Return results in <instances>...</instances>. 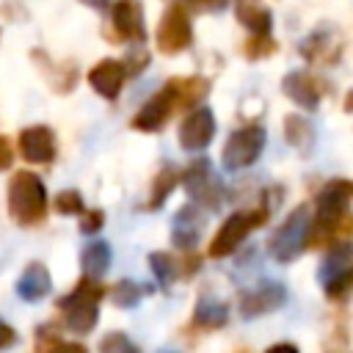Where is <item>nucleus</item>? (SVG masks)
I'll use <instances>...</instances> for the list:
<instances>
[{
    "mask_svg": "<svg viewBox=\"0 0 353 353\" xmlns=\"http://www.w3.org/2000/svg\"><path fill=\"white\" fill-rule=\"evenodd\" d=\"M182 182H185V190H188V196L193 199V204H199L201 210H218V207L223 204V196H226V193H223L221 179L212 174L210 160H204V157L193 160V163L185 168Z\"/></svg>",
    "mask_w": 353,
    "mask_h": 353,
    "instance_id": "nucleus-8",
    "label": "nucleus"
},
{
    "mask_svg": "<svg viewBox=\"0 0 353 353\" xmlns=\"http://www.w3.org/2000/svg\"><path fill=\"white\" fill-rule=\"evenodd\" d=\"M215 138V116L210 108L196 105L179 124V146L185 152H201Z\"/></svg>",
    "mask_w": 353,
    "mask_h": 353,
    "instance_id": "nucleus-11",
    "label": "nucleus"
},
{
    "mask_svg": "<svg viewBox=\"0 0 353 353\" xmlns=\"http://www.w3.org/2000/svg\"><path fill=\"white\" fill-rule=\"evenodd\" d=\"M149 268H152V273H154L160 287H171L176 281V276H182L179 262L165 251H152L149 254Z\"/></svg>",
    "mask_w": 353,
    "mask_h": 353,
    "instance_id": "nucleus-24",
    "label": "nucleus"
},
{
    "mask_svg": "<svg viewBox=\"0 0 353 353\" xmlns=\"http://www.w3.org/2000/svg\"><path fill=\"white\" fill-rule=\"evenodd\" d=\"M168 353H174V350H168Z\"/></svg>",
    "mask_w": 353,
    "mask_h": 353,
    "instance_id": "nucleus-39",
    "label": "nucleus"
},
{
    "mask_svg": "<svg viewBox=\"0 0 353 353\" xmlns=\"http://www.w3.org/2000/svg\"><path fill=\"white\" fill-rule=\"evenodd\" d=\"M284 138L292 149H298L301 154H309L312 146H314V127L309 119L298 116V113H290L284 119Z\"/></svg>",
    "mask_w": 353,
    "mask_h": 353,
    "instance_id": "nucleus-21",
    "label": "nucleus"
},
{
    "mask_svg": "<svg viewBox=\"0 0 353 353\" xmlns=\"http://www.w3.org/2000/svg\"><path fill=\"white\" fill-rule=\"evenodd\" d=\"M240 353H245V350H240Z\"/></svg>",
    "mask_w": 353,
    "mask_h": 353,
    "instance_id": "nucleus-40",
    "label": "nucleus"
},
{
    "mask_svg": "<svg viewBox=\"0 0 353 353\" xmlns=\"http://www.w3.org/2000/svg\"><path fill=\"white\" fill-rule=\"evenodd\" d=\"M85 6H91V8H97V11H105L108 6H110V0H83Z\"/></svg>",
    "mask_w": 353,
    "mask_h": 353,
    "instance_id": "nucleus-37",
    "label": "nucleus"
},
{
    "mask_svg": "<svg viewBox=\"0 0 353 353\" xmlns=\"http://www.w3.org/2000/svg\"><path fill=\"white\" fill-rule=\"evenodd\" d=\"M105 295V287L97 276H83L69 295L58 301L61 320L74 334H91L99 320V301Z\"/></svg>",
    "mask_w": 353,
    "mask_h": 353,
    "instance_id": "nucleus-4",
    "label": "nucleus"
},
{
    "mask_svg": "<svg viewBox=\"0 0 353 353\" xmlns=\"http://www.w3.org/2000/svg\"><path fill=\"white\" fill-rule=\"evenodd\" d=\"M188 3H193L196 8H204V11H221L229 0H188Z\"/></svg>",
    "mask_w": 353,
    "mask_h": 353,
    "instance_id": "nucleus-35",
    "label": "nucleus"
},
{
    "mask_svg": "<svg viewBox=\"0 0 353 353\" xmlns=\"http://www.w3.org/2000/svg\"><path fill=\"white\" fill-rule=\"evenodd\" d=\"M190 323H193V328H201V331L223 328L229 323V306L218 298H199Z\"/></svg>",
    "mask_w": 353,
    "mask_h": 353,
    "instance_id": "nucleus-20",
    "label": "nucleus"
},
{
    "mask_svg": "<svg viewBox=\"0 0 353 353\" xmlns=\"http://www.w3.org/2000/svg\"><path fill=\"white\" fill-rule=\"evenodd\" d=\"M50 287H52V279H50V270L41 262H30L22 270V276L17 279V295L28 303H36V301L47 298Z\"/></svg>",
    "mask_w": 353,
    "mask_h": 353,
    "instance_id": "nucleus-17",
    "label": "nucleus"
},
{
    "mask_svg": "<svg viewBox=\"0 0 353 353\" xmlns=\"http://www.w3.org/2000/svg\"><path fill=\"white\" fill-rule=\"evenodd\" d=\"M353 199V182L331 179L317 196V212L309 223L306 248H331L339 243H350L353 237V212H347V201Z\"/></svg>",
    "mask_w": 353,
    "mask_h": 353,
    "instance_id": "nucleus-1",
    "label": "nucleus"
},
{
    "mask_svg": "<svg viewBox=\"0 0 353 353\" xmlns=\"http://www.w3.org/2000/svg\"><path fill=\"white\" fill-rule=\"evenodd\" d=\"M284 303H287V287L281 281H262V284H256L240 295L237 309L245 320H251V317L270 314V312L281 309Z\"/></svg>",
    "mask_w": 353,
    "mask_h": 353,
    "instance_id": "nucleus-10",
    "label": "nucleus"
},
{
    "mask_svg": "<svg viewBox=\"0 0 353 353\" xmlns=\"http://www.w3.org/2000/svg\"><path fill=\"white\" fill-rule=\"evenodd\" d=\"M41 353H85V347L83 345H74V342H52L47 350H41Z\"/></svg>",
    "mask_w": 353,
    "mask_h": 353,
    "instance_id": "nucleus-33",
    "label": "nucleus"
},
{
    "mask_svg": "<svg viewBox=\"0 0 353 353\" xmlns=\"http://www.w3.org/2000/svg\"><path fill=\"white\" fill-rule=\"evenodd\" d=\"M273 204H279V199H276V201H273V199H265L256 210L232 212V215L221 223V229L215 232V237L210 240L207 254H210L212 259H221V256H229L232 251H237V248H240V243H243L254 229H259V226L270 218Z\"/></svg>",
    "mask_w": 353,
    "mask_h": 353,
    "instance_id": "nucleus-5",
    "label": "nucleus"
},
{
    "mask_svg": "<svg viewBox=\"0 0 353 353\" xmlns=\"http://www.w3.org/2000/svg\"><path fill=\"white\" fill-rule=\"evenodd\" d=\"M149 292H152L149 284H138V281H130V279H124V281H119V284L110 287V298H113V303L121 306V309L138 306V301H141L143 295H149Z\"/></svg>",
    "mask_w": 353,
    "mask_h": 353,
    "instance_id": "nucleus-25",
    "label": "nucleus"
},
{
    "mask_svg": "<svg viewBox=\"0 0 353 353\" xmlns=\"http://www.w3.org/2000/svg\"><path fill=\"white\" fill-rule=\"evenodd\" d=\"M309 223H312L309 207H306V204L295 207V210L279 223V229L270 234V240H268L270 256H273L276 262H284V265L292 262V259H298V256L306 251Z\"/></svg>",
    "mask_w": 353,
    "mask_h": 353,
    "instance_id": "nucleus-6",
    "label": "nucleus"
},
{
    "mask_svg": "<svg viewBox=\"0 0 353 353\" xmlns=\"http://www.w3.org/2000/svg\"><path fill=\"white\" fill-rule=\"evenodd\" d=\"M110 28L116 33V41H135V44H141L146 39L141 0H116L110 6Z\"/></svg>",
    "mask_w": 353,
    "mask_h": 353,
    "instance_id": "nucleus-12",
    "label": "nucleus"
},
{
    "mask_svg": "<svg viewBox=\"0 0 353 353\" xmlns=\"http://www.w3.org/2000/svg\"><path fill=\"white\" fill-rule=\"evenodd\" d=\"M110 259H113V254H110V245H108L105 240L88 243V245L83 248V254H80L83 273H85V276H97V279L110 268Z\"/></svg>",
    "mask_w": 353,
    "mask_h": 353,
    "instance_id": "nucleus-22",
    "label": "nucleus"
},
{
    "mask_svg": "<svg viewBox=\"0 0 353 353\" xmlns=\"http://www.w3.org/2000/svg\"><path fill=\"white\" fill-rule=\"evenodd\" d=\"M179 182V171L174 165H163L154 179H152V190H149V201H146V210H160L163 201L171 196V190L176 188Z\"/></svg>",
    "mask_w": 353,
    "mask_h": 353,
    "instance_id": "nucleus-23",
    "label": "nucleus"
},
{
    "mask_svg": "<svg viewBox=\"0 0 353 353\" xmlns=\"http://www.w3.org/2000/svg\"><path fill=\"white\" fill-rule=\"evenodd\" d=\"M19 152L28 163L47 165L55 160V135L47 124H33L19 132Z\"/></svg>",
    "mask_w": 353,
    "mask_h": 353,
    "instance_id": "nucleus-13",
    "label": "nucleus"
},
{
    "mask_svg": "<svg viewBox=\"0 0 353 353\" xmlns=\"http://www.w3.org/2000/svg\"><path fill=\"white\" fill-rule=\"evenodd\" d=\"M284 94L301 105L303 110H314L320 105V99L325 97V83L320 77H314L312 72H290L281 83Z\"/></svg>",
    "mask_w": 353,
    "mask_h": 353,
    "instance_id": "nucleus-14",
    "label": "nucleus"
},
{
    "mask_svg": "<svg viewBox=\"0 0 353 353\" xmlns=\"http://www.w3.org/2000/svg\"><path fill=\"white\" fill-rule=\"evenodd\" d=\"M154 39H157V50L165 52V55H176V52L188 50L190 41H193V25H190L188 8L179 6V3L168 6L165 14L157 22Z\"/></svg>",
    "mask_w": 353,
    "mask_h": 353,
    "instance_id": "nucleus-9",
    "label": "nucleus"
},
{
    "mask_svg": "<svg viewBox=\"0 0 353 353\" xmlns=\"http://www.w3.org/2000/svg\"><path fill=\"white\" fill-rule=\"evenodd\" d=\"M124 66H127V74H138L141 69L149 66V52H146V50H132V52L124 58Z\"/></svg>",
    "mask_w": 353,
    "mask_h": 353,
    "instance_id": "nucleus-31",
    "label": "nucleus"
},
{
    "mask_svg": "<svg viewBox=\"0 0 353 353\" xmlns=\"http://www.w3.org/2000/svg\"><path fill=\"white\" fill-rule=\"evenodd\" d=\"M265 149V130L259 124H245L240 130H234L226 143H223V152H221V160H223V168L226 171H240V168H248L259 160Z\"/></svg>",
    "mask_w": 353,
    "mask_h": 353,
    "instance_id": "nucleus-7",
    "label": "nucleus"
},
{
    "mask_svg": "<svg viewBox=\"0 0 353 353\" xmlns=\"http://www.w3.org/2000/svg\"><path fill=\"white\" fill-rule=\"evenodd\" d=\"M124 80H127V66L121 61H113V58H105V61L94 63L91 72H88L91 88L105 99H116L121 94Z\"/></svg>",
    "mask_w": 353,
    "mask_h": 353,
    "instance_id": "nucleus-15",
    "label": "nucleus"
},
{
    "mask_svg": "<svg viewBox=\"0 0 353 353\" xmlns=\"http://www.w3.org/2000/svg\"><path fill=\"white\" fill-rule=\"evenodd\" d=\"M210 91V83L199 74L190 77H174L168 80L157 94L146 99V105L132 116V130L141 132H157L179 108H196Z\"/></svg>",
    "mask_w": 353,
    "mask_h": 353,
    "instance_id": "nucleus-2",
    "label": "nucleus"
},
{
    "mask_svg": "<svg viewBox=\"0 0 353 353\" xmlns=\"http://www.w3.org/2000/svg\"><path fill=\"white\" fill-rule=\"evenodd\" d=\"M234 17L245 25L254 36H270L273 17L262 0H234Z\"/></svg>",
    "mask_w": 353,
    "mask_h": 353,
    "instance_id": "nucleus-19",
    "label": "nucleus"
},
{
    "mask_svg": "<svg viewBox=\"0 0 353 353\" xmlns=\"http://www.w3.org/2000/svg\"><path fill=\"white\" fill-rule=\"evenodd\" d=\"M201 229H204V221H201V212H199V204H185L174 212V221H171V243L176 248H188L193 251L199 237H201Z\"/></svg>",
    "mask_w": 353,
    "mask_h": 353,
    "instance_id": "nucleus-16",
    "label": "nucleus"
},
{
    "mask_svg": "<svg viewBox=\"0 0 353 353\" xmlns=\"http://www.w3.org/2000/svg\"><path fill=\"white\" fill-rule=\"evenodd\" d=\"M265 353H301L295 345H290V342H279V345H270Z\"/></svg>",
    "mask_w": 353,
    "mask_h": 353,
    "instance_id": "nucleus-36",
    "label": "nucleus"
},
{
    "mask_svg": "<svg viewBox=\"0 0 353 353\" xmlns=\"http://www.w3.org/2000/svg\"><path fill=\"white\" fill-rule=\"evenodd\" d=\"M11 345H17V331H14L8 323L0 320V350H6V347H11Z\"/></svg>",
    "mask_w": 353,
    "mask_h": 353,
    "instance_id": "nucleus-34",
    "label": "nucleus"
},
{
    "mask_svg": "<svg viewBox=\"0 0 353 353\" xmlns=\"http://www.w3.org/2000/svg\"><path fill=\"white\" fill-rule=\"evenodd\" d=\"M8 215L19 226H39L47 215V188L33 171H14L6 188Z\"/></svg>",
    "mask_w": 353,
    "mask_h": 353,
    "instance_id": "nucleus-3",
    "label": "nucleus"
},
{
    "mask_svg": "<svg viewBox=\"0 0 353 353\" xmlns=\"http://www.w3.org/2000/svg\"><path fill=\"white\" fill-rule=\"evenodd\" d=\"M276 50H279V44L270 36H254L251 33V39L245 41V55L248 58H265V55H270Z\"/></svg>",
    "mask_w": 353,
    "mask_h": 353,
    "instance_id": "nucleus-28",
    "label": "nucleus"
},
{
    "mask_svg": "<svg viewBox=\"0 0 353 353\" xmlns=\"http://www.w3.org/2000/svg\"><path fill=\"white\" fill-rule=\"evenodd\" d=\"M52 207H55V212H61V215H80V212H83V196H80L77 190H61V193L55 196Z\"/></svg>",
    "mask_w": 353,
    "mask_h": 353,
    "instance_id": "nucleus-27",
    "label": "nucleus"
},
{
    "mask_svg": "<svg viewBox=\"0 0 353 353\" xmlns=\"http://www.w3.org/2000/svg\"><path fill=\"white\" fill-rule=\"evenodd\" d=\"M350 290H353V265L347 268V273H345L336 284H331V287L325 290V295H328V298H345V295H350Z\"/></svg>",
    "mask_w": 353,
    "mask_h": 353,
    "instance_id": "nucleus-30",
    "label": "nucleus"
},
{
    "mask_svg": "<svg viewBox=\"0 0 353 353\" xmlns=\"http://www.w3.org/2000/svg\"><path fill=\"white\" fill-rule=\"evenodd\" d=\"M11 163H14V149H11V141L0 135V171L11 168Z\"/></svg>",
    "mask_w": 353,
    "mask_h": 353,
    "instance_id": "nucleus-32",
    "label": "nucleus"
},
{
    "mask_svg": "<svg viewBox=\"0 0 353 353\" xmlns=\"http://www.w3.org/2000/svg\"><path fill=\"white\" fill-rule=\"evenodd\" d=\"M345 110H353V91L345 97Z\"/></svg>",
    "mask_w": 353,
    "mask_h": 353,
    "instance_id": "nucleus-38",
    "label": "nucleus"
},
{
    "mask_svg": "<svg viewBox=\"0 0 353 353\" xmlns=\"http://www.w3.org/2000/svg\"><path fill=\"white\" fill-rule=\"evenodd\" d=\"M99 353H141V347L121 331H110L99 342Z\"/></svg>",
    "mask_w": 353,
    "mask_h": 353,
    "instance_id": "nucleus-26",
    "label": "nucleus"
},
{
    "mask_svg": "<svg viewBox=\"0 0 353 353\" xmlns=\"http://www.w3.org/2000/svg\"><path fill=\"white\" fill-rule=\"evenodd\" d=\"M102 223H105V212H102V210H83V212H80V232H83V234L99 232Z\"/></svg>",
    "mask_w": 353,
    "mask_h": 353,
    "instance_id": "nucleus-29",
    "label": "nucleus"
},
{
    "mask_svg": "<svg viewBox=\"0 0 353 353\" xmlns=\"http://www.w3.org/2000/svg\"><path fill=\"white\" fill-rule=\"evenodd\" d=\"M350 265H353V245H350V243L331 245L328 254H325V259H323V265H320V270H317L320 284L328 290L331 284H336V281L347 273Z\"/></svg>",
    "mask_w": 353,
    "mask_h": 353,
    "instance_id": "nucleus-18",
    "label": "nucleus"
}]
</instances>
